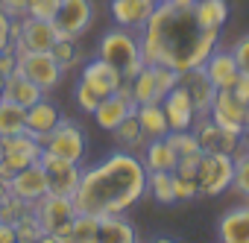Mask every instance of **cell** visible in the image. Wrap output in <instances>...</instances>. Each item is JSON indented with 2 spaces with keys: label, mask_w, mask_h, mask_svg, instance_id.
<instances>
[{
  "label": "cell",
  "mask_w": 249,
  "mask_h": 243,
  "mask_svg": "<svg viewBox=\"0 0 249 243\" xmlns=\"http://www.w3.org/2000/svg\"><path fill=\"white\" fill-rule=\"evenodd\" d=\"M138 44L147 65L188 70L205 65L211 50L220 47V30L202 27L194 15V6H173L161 0L138 30Z\"/></svg>",
  "instance_id": "cell-1"
},
{
  "label": "cell",
  "mask_w": 249,
  "mask_h": 243,
  "mask_svg": "<svg viewBox=\"0 0 249 243\" xmlns=\"http://www.w3.org/2000/svg\"><path fill=\"white\" fill-rule=\"evenodd\" d=\"M147 167L135 153L114 150L94 167L82 170L79 188L73 191L76 211L106 217L129 211L147 193Z\"/></svg>",
  "instance_id": "cell-2"
},
{
  "label": "cell",
  "mask_w": 249,
  "mask_h": 243,
  "mask_svg": "<svg viewBox=\"0 0 249 243\" xmlns=\"http://www.w3.org/2000/svg\"><path fill=\"white\" fill-rule=\"evenodd\" d=\"M97 56L106 59L108 65H114L123 79H132L144 68V56H141L138 35H135V30H126V27L108 30L100 38V44H97Z\"/></svg>",
  "instance_id": "cell-3"
},
{
  "label": "cell",
  "mask_w": 249,
  "mask_h": 243,
  "mask_svg": "<svg viewBox=\"0 0 249 243\" xmlns=\"http://www.w3.org/2000/svg\"><path fill=\"white\" fill-rule=\"evenodd\" d=\"M33 211L38 214V223L44 228V240L47 243H73V220H76V202L73 196H62V193H44Z\"/></svg>",
  "instance_id": "cell-4"
},
{
  "label": "cell",
  "mask_w": 249,
  "mask_h": 243,
  "mask_svg": "<svg viewBox=\"0 0 249 243\" xmlns=\"http://www.w3.org/2000/svg\"><path fill=\"white\" fill-rule=\"evenodd\" d=\"M15 56H18V70L24 76H30L41 91H53L62 82V65L56 62V56L50 50H27L24 44H12Z\"/></svg>",
  "instance_id": "cell-5"
},
{
  "label": "cell",
  "mask_w": 249,
  "mask_h": 243,
  "mask_svg": "<svg viewBox=\"0 0 249 243\" xmlns=\"http://www.w3.org/2000/svg\"><path fill=\"white\" fill-rule=\"evenodd\" d=\"M38 156H41V144L36 135L30 132L0 135V179L9 182L21 167L38 161Z\"/></svg>",
  "instance_id": "cell-6"
},
{
  "label": "cell",
  "mask_w": 249,
  "mask_h": 243,
  "mask_svg": "<svg viewBox=\"0 0 249 243\" xmlns=\"http://www.w3.org/2000/svg\"><path fill=\"white\" fill-rule=\"evenodd\" d=\"M234 179V156L229 153H202L199 170H196V185L199 196H220L231 188Z\"/></svg>",
  "instance_id": "cell-7"
},
{
  "label": "cell",
  "mask_w": 249,
  "mask_h": 243,
  "mask_svg": "<svg viewBox=\"0 0 249 243\" xmlns=\"http://www.w3.org/2000/svg\"><path fill=\"white\" fill-rule=\"evenodd\" d=\"M41 144V153H50V156H59V158H71V161H79L85 158V132L73 123V120H59V123L38 138Z\"/></svg>",
  "instance_id": "cell-8"
},
{
  "label": "cell",
  "mask_w": 249,
  "mask_h": 243,
  "mask_svg": "<svg viewBox=\"0 0 249 243\" xmlns=\"http://www.w3.org/2000/svg\"><path fill=\"white\" fill-rule=\"evenodd\" d=\"M38 164L47 176V191L50 193H62V196H73V191L79 188V179H82V164L79 161H71V158H59V156H50V153H41L38 156Z\"/></svg>",
  "instance_id": "cell-9"
},
{
  "label": "cell",
  "mask_w": 249,
  "mask_h": 243,
  "mask_svg": "<svg viewBox=\"0 0 249 243\" xmlns=\"http://www.w3.org/2000/svg\"><path fill=\"white\" fill-rule=\"evenodd\" d=\"M91 21H94L91 0H62L53 15V24L62 38H82L91 30Z\"/></svg>",
  "instance_id": "cell-10"
},
{
  "label": "cell",
  "mask_w": 249,
  "mask_h": 243,
  "mask_svg": "<svg viewBox=\"0 0 249 243\" xmlns=\"http://www.w3.org/2000/svg\"><path fill=\"white\" fill-rule=\"evenodd\" d=\"M194 135L202 147V153H229L234 156L240 150V135L223 129L220 123H214L211 114H199L196 123H194Z\"/></svg>",
  "instance_id": "cell-11"
},
{
  "label": "cell",
  "mask_w": 249,
  "mask_h": 243,
  "mask_svg": "<svg viewBox=\"0 0 249 243\" xmlns=\"http://www.w3.org/2000/svg\"><path fill=\"white\" fill-rule=\"evenodd\" d=\"M79 79H82V82H85L100 100L108 97V94H114V91L120 88V82H123L120 70H117L114 65H108L106 59H100V56L82 62V68H79Z\"/></svg>",
  "instance_id": "cell-12"
},
{
  "label": "cell",
  "mask_w": 249,
  "mask_h": 243,
  "mask_svg": "<svg viewBox=\"0 0 249 243\" xmlns=\"http://www.w3.org/2000/svg\"><path fill=\"white\" fill-rule=\"evenodd\" d=\"M6 191H9L12 196H18L21 202H27V205H36L44 193H50V191H47V176H44V170H41L38 161L21 167V170L6 182Z\"/></svg>",
  "instance_id": "cell-13"
},
{
  "label": "cell",
  "mask_w": 249,
  "mask_h": 243,
  "mask_svg": "<svg viewBox=\"0 0 249 243\" xmlns=\"http://www.w3.org/2000/svg\"><path fill=\"white\" fill-rule=\"evenodd\" d=\"M208 114H211L214 123H220L223 129H229V132H234V135H240V129H243V123H246L243 100H240L231 88H217Z\"/></svg>",
  "instance_id": "cell-14"
},
{
  "label": "cell",
  "mask_w": 249,
  "mask_h": 243,
  "mask_svg": "<svg viewBox=\"0 0 249 243\" xmlns=\"http://www.w3.org/2000/svg\"><path fill=\"white\" fill-rule=\"evenodd\" d=\"M179 85L188 91V97L194 100V108L196 114H208L211 111V103H214V94H217V85L211 82V76L205 73V68H188V70H179Z\"/></svg>",
  "instance_id": "cell-15"
},
{
  "label": "cell",
  "mask_w": 249,
  "mask_h": 243,
  "mask_svg": "<svg viewBox=\"0 0 249 243\" xmlns=\"http://www.w3.org/2000/svg\"><path fill=\"white\" fill-rule=\"evenodd\" d=\"M161 105H164V114H167V123H170V132L173 129H194V123H196V108H194V100L188 97V91L182 88V85H176L164 100H161Z\"/></svg>",
  "instance_id": "cell-16"
},
{
  "label": "cell",
  "mask_w": 249,
  "mask_h": 243,
  "mask_svg": "<svg viewBox=\"0 0 249 243\" xmlns=\"http://www.w3.org/2000/svg\"><path fill=\"white\" fill-rule=\"evenodd\" d=\"M59 30L53 21H44V18H33L27 15L21 21V38L15 44H24L27 50H53V44L59 41Z\"/></svg>",
  "instance_id": "cell-17"
},
{
  "label": "cell",
  "mask_w": 249,
  "mask_h": 243,
  "mask_svg": "<svg viewBox=\"0 0 249 243\" xmlns=\"http://www.w3.org/2000/svg\"><path fill=\"white\" fill-rule=\"evenodd\" d=\"M111 18L117 27H126V30H141L147 24V18L153 15L156 3L150 0H111Z\"/></svg>",
  "instance_id": "cell-18"
},
{
  "label": "cell",
  "mask_w": 249,
  "mask_h": 243,
  "mask_svg": "<svg viewBox=\"0 0 249 243\" xmlns=\"http://www.w3.org/2000/svg\"><path fill=\"white\" fill-rule=\"evenodd\" d=\"M202 68H205V73L211 76V82L217 88H231L234 79L240 76V68L234 62V53L231 50H223V47H214Z\"/></svg>",
  "instance_id": "cell-19"
},
{
  "label": "cell",
  "mask_w": 249,
  "mask_h": 243,
  "mask_svg": "<svg viewBox=\"0 0 249 243\" xmlns=\"http://www.w3.org/2000/svg\"><path fill=\"white\" fill-rule=\"evenodd\" d=\"M135 111V103L129 100V97H123V94H108V97H103L100 100V105L94 108V120H97V126L100 129H106V132H111L117 123L126 114H132Z\"/></svg>",
  "instance_id": "cell-20"
},
{
  "label": "cell",
  "mask_w": 249,
  "mask_h": 243,
  "mask_svg": "<svg viewBox=\"0 0 249 243\" xmlns=\"http://www.w3.org/2000/svg\"><path fill=\"white\" fill-rule=\"evenodd\" d=\"M217 240H223V243H249V205L229 208L220 217Z\"/></svg>",
  "instance_id": "cell-21"
},
{
  "label": "cell",
  "mask_w": 249,
  "mask_h": 243,
  "mask_svg": "<svg viewBox=\"0 0 249 243\" xmlns=\"http://www.w3.org/2000/svg\"><path fill=\"white\" fill-rule=\"evenodd\" d=\"M59 120H62L59 105L44 94L38 103H33V105L27 108V132L36 135V138H41V135H47V132L59 123Z\"/></svg>",
  "instance_id": "cell-22"
},
{
  "label": "cell",
  "mask_w": 249,
  "mask_h": 243,
  "mask_svg": "<svg viewBox=\"0 0 249 243\" xmlns=\"http://www.w3.org/2000/svg\"><path fill=\"white\" fill-rule=\"evenodd\" d=\"M141 161H144L147 173H156V170H170V173H173L176 164H179V156H176V150L170 147V141H167V135H164V138H153V141L144 144Z\"/></svg>",
  "instance_id": "cell-23"
},
{
  "label": "cell",
  "mask_w": 249,
  "mask_h": 243,
  "mask_svg": "<svg viewBox=\"0 0 249 243\" xmlns=\"http://www.w3.org/2000/svg\"><path fill=\"white\" fill-rule=\"evenodd\" d=\"M44 94H47V91H41V88H38L30 76H24L21 70H15V73H9V76H6L3 100H12V103H18V105L30 108V105H33V103H38Z\"/></svg>",
  "instance_id": "cell-24"
},
{
  "label": "cell",
  "mask_w": 249,
  "mask_h": 243,
  "mask_svg": "<svg viewBox=\"0 0 249 243\" xmlns=\"http://www.w3.org/2000/svg\"><path fill=\"white\" fill-rule=\"evenodd\" d=\"M135 226L123 217V214H106L100 217V231H97V243H135Z\"/></svg>",
  "instance_id": "cell-25"
},
{
  "label": "cell",
  "mask_w": 249,
  "mask_h": 243,
  "mask_svg": "<svg viewBox=\"0 0 249 243\" xmlns=\"http://www.w3.org/2000/svg\"><path fill=\"white\" fill-rule=\"evenodd\" d=\"M111 138H114L117 150H126V153H138V150H144V144H147V135H144V129H141V123H138V114H135V111L126 114V117H123L120 123L111 129Z\"/></svg>",
  "instance_id": "cell-26"
},
{
  "label": "cell",
  "mask_w": 249,
  "mask_h": 243,
  "mask_svg": "<svg viewBox=\"0 0 249 243\" xmlns=\"http://www.w3.org/2000/svg\"><path fill=\"white\" fill-rule=\"evenodd\" d=\"M135 114H138V123L147 135V141L153 138H164L170 132V123H167V114H164V105L161 103H144V105H135Z\"/></svg>",
  "instance_id": "cell-27"
},
{
  "label": "cell",
  "mask_w": 249,
  "mask_h": 243,
  "mask_svg": "<svg viewBox=\"0 0 249 243\" xmlns=\"http://www.w3.org/2000/svg\"><path fill=\"white\" fill-rule=\"evenodd\" d=\"M194 15L208 30H223L229 21V3L226 0H194Z\"/></svg>",
  "instance_id": "cell-28"
},
{
  "label": "cell",
  "mask_w": 249,
  "mask_h": 243,
  "mask_svg": "<svg viewBox=\"0 0 249 243\" xmlns=\"http://www.w3.org/2000/svg\"><path fill=\"white\" fill-rule=\"evenodd\" d=\"M129 88H132V100L135 105H144V103H161L159 100V91H156V76H153V68L144 62V68L129 79Z\"/></svg>",
  "instance_id": "cell-29"
},
{
  "label": "cell",
  "mask_w": 249,
  "mask_h": 243,
  "mask_svg": "<svg viewBox=\"0 0 249 243\" xmlns=\"http://www.w3.org/2000/svg\"><path fill=\"white\" fill-rule=\"evenodd\" d=\"M18 132H27V108L12 100H0V135Z\"/></svg>",
  "instance_id": "cell-30"
},
{
  "label": "cell",
  "mask_w": 249,
  "mask_h": 243,
  "mask_svg": "<svg viewBox=\"0 0 249 243\" xmlns=\"http://www.w3.org/2000/svg\"><path fill=\"white\" fill-rule=\"evenodd\" d=\"M147 193L159 202V205H173L176 202V191H173V173L170 170H156L147 176Z\"/></svg>",
  "instance_id": "cell-31"
},
{
  "label": "cell",
  "mask_w": 249,
  "mask_h": 243,
  "mask_svg": "<svg viewBox=\"0 0 249 243\" xmlns=\"http://www.w3.org/2000/svg\"><path fill=\"white\" fill-rule=\"evenodd\" d=\"M56 56V62L62 65V70H76L82 68V50H79V38H59L50 50Z\"/></svg>",
  "instance_id": "cell-32"
},
{
  "label": "cell",
  "mask_w": 249,
  "mask_h": 243,
  "mask_svg": "<svg viewBox=\"0 0 249 243\" xmlns=\"http://www.w3.org/2000/svg\"><path fill=\"white\" fill-rule=\"evenodd\" d=\"M15 231H18V243H36V240H44V228H41L38 214L33 211V205L15 220Z\"/></svg>",
  "instance_id": "cell-33"
},
{
  "label": "cell",
  "mask_w": 249,
  "mask_h": 243,
  "mask_svg": "<svg viewBox=\"0 0 249 243\" xmlns=\"http://www.w3.org/2000/svg\"><path fill=\"white\" fill-rule=\"evenodd\" d=\"M167 141H170V147L176 150L179 158H185V156H199V153H202V147H199L194 129H173V132H167Z\"/></svg>",
  "instance_id": "cell-34"
},
{
  "label": "cell",
  "mask_w": 249,
  "mask_h": 243,
  "mask_svg": "<svg viewBox=\"0 0 249 243\" xmlns=\"http://www.w3.org/2000/svg\"><path fill=\"white\" fill-rule=\"evenodd\" d=\"M97 231H100V217L79 211L76 220H73V234H71V240H73V243H97Z\"/></svg>",
  "instance_id": "cell-35"
},
{
  "label": "cell",
  "mask_w": 249,
  "mask_h": 243,
  "mask_svg": "<svg viewBox=\"0 0 249 243\" xmlns=\"http://www.w3.org/2000/svg\"><path fill=\"white\" fill-rule=\"evenodd\" d=\"M231 188L243 199H249V150H243V147L234 153V179H231Z\"/></svg>",
  "instance_id": "cell-36"
},
{
  "label": "cell",
  "mask_w": 249,
  "mask_h": 243,
  "mask_svg": "<svg viewBox=\"0 0 249 243\" xmlns=\"http://www.w3.org/2000/svg\"><path fill=\"white\" fill-rule=\"evenodd\" d=\"M153 68V76H156V91H159V100H164L176 85H179V70L167 68V65H150Z\"/></svg>",
  "instance_id": "cell-37"
},
{
  "label": "cell",
  "mask_w": 249,
  "mask_h": 243,
  "mask_svg": "<svg viewBox=\"0 0 249 243\" xmlns=\"http://www.w3.org/2000/svg\"><path fill=\"white\" fill-rule=\"evenodd\" d=\"M27 208H30V205H27V202H21L18 196H12L9 191L0 196V220H3V223H12V226H15V220H18Z\"/></svg>",
  "instance_id": "cell-38"
},
{
  "label": "cell",
  "mask_w": 249,
  "mask_h": 243,
  "mask_svg": "<svg viewBox=\"0 0 249 243\" xmlns=\"http://www.w3.org/2000/svg\"><path fill=\"white\" fill-rule=\"evenodd\" d=\"M73 100H76L79 111H85V114H94V108L100 105V97H97L82 79H76V85H73Z\"/></svg>",
  "instance_id": "cell-39"
},
{
  "label": "cell",
  "mask_w": 249,
  "mask_h": 243,
  "mask_svg": "<svg viewBox=\"0 0 249 243\" xmlns=\"http://www.w3.org/2000/svg\"><path fill=\"white\" fill-rule=\"evenodd\" d=\"M173 191H176V202H194L199 196L196 179H188V176H179V173H173Z\"/></svg>",
  "instance_id": "cell-40"
},
{
  "label": "cell",
  "mask_w": 249,
  "mask_h": 243,
  "mask_svg": "<svg viewBox=\"0 0 249 243\" xmlns=\"http://www.w3.org/2000/svg\"><path fill=\"white\" fill-rule=\"evenodd\" d=\"M59 3H62V0H30V15H33V18L53 21V15H56Z\"/></svg>",
  "instance_id": "cell-41"
},
{
  "label": "cell",
  "mask_w": 249,
  "mask_h": 243,
  "mask_svg": "<svg viewBox=\"0 0 249 243\" xmlns=\"http://www.w3.org/2000/svg\"><path fill=\"white\" fill-rule=\"evenodd\" d=\"M231 53H234V62H237L240 73H249V35L237 38L234 47H231Z\"/></svg>",
  "instance_id": "cell-42"
},
{
  "label": "cell",
  "mask_w": 249,
  "mask_h": 243,
  "mask_svg": "<svg viewBox=\"0 0 249 243\" xmlns=\"http://www.w3.org/2000/svg\"><path fill=\"white\" fill-rule=\"evenodd\" d=\"M0 9L9 18H27L30 15V0H0Z\"/></svg>",
  "instance_id": "cell-43"
},
{
  "label": "cell",
  "mask_w": 249,
  "mask_h": 243,
  "mask_svg": "<svg viewBox=\"0 0 249 243\" xmlns=\"http://www.w3.org/2000/svg\"><path fill=\"white\" fill-rule=\"evenodd\" d=\"M18 70V56H15V47H3L0 50V76H9Z\"/></svg>",
  "instance_id": "cell-44"
},
{
  "label": "cell",
  "mask_w": 249,
  "mask_h": 243,
  "mask_svg": "<svg viewBox=\"0 0 249 243\" xmlns=\"http://www.w3.org/2000/svg\"><path fill=\"white\" fill-rule=\"evenodd\" d=\"M9 41H12V18L0 9V50L9 47Z\"/></svg>",
  "instance_id": "cell-45"
},
{
  "label": "cell",
  "mask_w": 249,
  "mask_h": 243,
  "mask_svg": "<svg viewBox=\"0 0 249 243\" xmlns=\"http://www.w3.org/2000/svg\"><path fill=\"white\" fill-rule=\"evenodd\" d=\"M0 243H18V231L12 223H3L0 220Z\"/></svg>",
  "instance_id": "cell-46"
},
{
  "label": "cell",
  "mask_w": 249,
  "mask_h": 243,
  "mask_svg": "<svg viewBox=\"0 0 249 243\" xmlns=\"http://www.w3.org/2000/svg\"><path fill=\"white\" fill-rule=\"evenodd\" d=\"M240 147L249 150V123H243V129H240Z\"/></svg>",
  "instance_id": "cell-47"
},
{
  "label": "cell",
  "mask_w": 249,
  "mask_h": 243,
  "mask_svg": "<svg viewBox=\"0 0 249 243\" xmlns=\"http://www.w3.org/2000/svg\"><path fill=\"white\" fill-rule=\"evenodd\" d=\"M164 3H173V6H194V0H164Z\"/></svg>",
  "instance_id": "cell-48"
},
{
  "label": "cell",
  "mask_w": 249,
  "mask_h": 243,
  "mask_svg": "<svg viewBox=\"0 0 249 243\" xmlns=\"http://www.w3.org/2000/svg\"><path fill=\"white\" fill-rule=\"evenodd\" d=\"M3 88H6V76H0V100H3Z\"/></svg>",
  "instance_id": "cell-49"
},
{
  "label": "cell",
  "mask_w": 249,
  "mask_h": 243,
  "mask_svg": "<svg viewBox=\"0 0 249 243\" xmlns=\"http://www.w3.org/2000/svg\"><path fill=\"white\" fill-rule=\"evenodd\" d=\"M150 3H161V0H150Z\"/></svg>",
  "instance_id": "cell-50"
}]
</instances>
